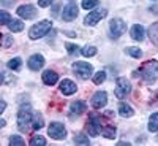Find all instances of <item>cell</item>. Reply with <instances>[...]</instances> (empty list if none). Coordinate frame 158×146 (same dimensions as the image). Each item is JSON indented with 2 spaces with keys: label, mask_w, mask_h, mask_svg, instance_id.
<instances>
[{
  "label": "cell",
  "mask_w": 158,
  "mask_h": 146,
  "mask_svg": "<svg viewBox=\"0 0 158 146\" xmlns=\"http://www.w3.org/2000/svg\"><path fill=\"white\" fill-rule=\"evenodd\" d=\"M98 5V0H82V8L84 10H92Z\"/></svg>",
  "instance_id": "31"
},
{
  "label": "cell",
  "mask_w": 158,
  "mask_h": 146,
  "mask_svg": "<svg viewBox=\"0 0 158 146\" xmlns=\"http://www.w3.org/2000/svg\"><path fill=\"white\" fill-rule=\"evenodd\" d=\"M74 143L85 146V144H89V138H87L84 134H77V135H74Z\"/></svg>",
  "instance_id": "28"
},
{
  "label": "cell",
  "mask_w": 158,
  "mask_h": 146,
  "mask_svg": "<svg viewBox=\"0 0 158 146\" xmlns=\"http://www.w3.org/2000/svg\"><path fill=\"white\" fill-rule=\"evenodd\" d=\"M54 0H38V5L41 7V8H46V7H49Z\"/></svg>",
  "instance_id": "35"
},
{
  "label": "cell",
  "mask_w": 158,
  "mask_h": 146,
  "mask_svg": "<svg viewBox=\"0 0 158 146\" xmlns=\"http://www.w3.org/2000/svg\"><path fill=\"white\" fill-rule=\"evenodd\" d=\"M27 65H29L30 70L36 72V70H40V69H43V65H44V57H43L41 54H33V56L29 57Z\"/></svg>",
  "instance_id": "13"
},
{
  "label": "cell",
  "mask_w": 158,
  "mask_h": 146,
  "mask_svg": "<svg viewBox=\"0 0 158 146\" xmlns=\"http://www.w3.org/2000/svg\"><path fill=\"white\" fill-rule=\"evenodd\" d=\"M106 103H108V94H106V92H103V91L95 92L94 97H92V107L97 108V110L98 108H103Z\"/></svg>",
  "instance_id": "11"
},
{
  "label": "cell",
  "mask_w": 158,
  "mask_h": 146,
  "mask_svg": "<svg viewBox=\"0 0 158 146\" xmlns=\"http://www.w3.org/2000/svg\"><path fill=\"white\" fill-rule=\"evenodd\" d=\"M149 38L155 46H158V22H153L149 27Z\"/></svg>",
  "instance_id": "18"
},
{
  "label": "cell",
  "mask_w": 158,
  "mask_h": 146,
  "mask_svg": "<svg viewBox=\"0 0 158 146\" xmlns=\"http://www.w3.org/2000/svg\"><path fill=\"white\" fill-rule=\"evenodd\" d=\"M57 81H59V75L54 70H46L43 73V83L46 86H54V84H57Z\"/></svg>",
  "instance_id": "16"
},
{
  "label": "cell",
  "mask_w": 158,
  "mask_h": 146,
  "mask_svg": "<svg viewBox=\"0 0 158 146\" xmlns=\"http://www.w3.org/2000/svg\"><path fill=\"white\" fill-rule=\"evenodd\" d=\"M81 54H82L84 57H94V56L97 54V48L92 46V45H87V46H84V48L81 49Z\"/></svg>",
  "instance_id": "22"
},
{
  "label": "cell",
  "mask_w": 158,
  "mask_h": 146,
  "mask_svg": "<svg viewBox=\"0 0 158 146\" xmlns=\"http://www.w3.org/2000/svg\"><path fill=\"white\" fill-rule=\"evenodd\" d=\"M52 27V22L51 21H40L38 24H35L33 27L29 32L30 40H38V38H43Z\"/></svg>",
  "instance_id": "3"
},
{
  "label": "cell",
  "mask_w": 158,
  "mask_h": 146,
  "mask_svg": "<svg viewBox=\"0 0 158 146\" xmlns=\"http://www.w3.org/2000/svg\"><path fill=\"white\" fill-rule=\"evenodd\" d=\"M13 37L11 35H3V48H10L11 45H13Z\"/></svg>",
  "instance_id": "34"
},
{
  "label": "cell",
  "mask_w": 158,
  "mask_h": 146,
  "mask_svg": "<svg viewBox=\"0 0 158 146\" xmlns=\"http://www.w3.org/2000/svg\"><path fill=\"white\" fill-rule=\"evenodd\" d=\"M8 27H10V30H11V32H21V30L24 29V24H22V21L11 19V21H10V24H8Z\"/></svg>",
  "instance_id": "21"
},
{
  "label": "cell",
  "mask_w": 158,
  "mask_h": 146,
  "mask_svg": "<svg viewBox=\"0 0 158 146\" xmlns=\"http://www.w3.org/2000/svg\"><path fill=\"white\" fill-rule=\"evenodd\" d=\"M65 46H67V51H68V54H77V52H79V48L76 46V45H73V43H67V45H65Z\"/></svg>",
  "instance_id": "33"
},
{
  "label": "cell",
  "mask_w": 158,
  "mask_h": 146,
  "mask_svg": "<svg viewBox=\"0 0 158 146\" xmlns=\"http://www.w3.org/2000/svg\"><path fill=\"white\" fill-rule=\"evenodd\" d=\"M131 92V84L127 78H117L115 81V97L123 100L128 94Z\"/></svg>",
  "instance_id": "5"
},
{
  "label": "cell",
  "mask_w": 158,
  "mask_h": 146,
  "mask_svg": "<svg viewBox=\"0 0 158 146\" xmlns=\"http://www.w3.org/2000/svg\"><path fill=\"white\" fill-rule=\"evenodd\" d=\"M130 35L133 40H136V42H142L144 37H146V29H144L141 24H135L133 27L130 29Z\"/></svg>",
  "instance_id": "15"
},
{
  "label": "cell",
  "mask_w": 158,
  "mask_h": 146,
  "mask_svg": "<svg viewBox=\"0 0 158 146\" xmlns=\"http://www.w3.org/2000/svg\"><path fill=\"white\" fill-rule=\"evenodd\" d=\"M106 15H108V10H106V8H98V10H95V11H90L89 16L84 19V24L89 25V27H94V25H97Z\"/></svg>",
  "instance_id": "7"
},
{
  "label": "cell",
  "mask_w": 158,
  "mask_h": 146,
  "mask_svg": "<svg viewBox=\"0 0 158 146\" xmlns=\"http://www.w3.org/2000/svg\"><path fill=\"white\" fill-rule=\"evenodd\" d=\"M77 13H79V8L76 3H68L67 7L63 8V13H62V19L63 21H74L76 16H77Z\"/></svg>",
  "instance_id": "10"
},
{
  "label": "cell",
  "mask_w": 158,
  "mask_h": 146,
  "mask_svg": "<svg viewBox=\"0 0 158 146\" xmlns=\"http://www.w3.org/2000/svg\"><path fill=\"white\" fill-rule=\"evenodd\" d=\"M125 52L127 54H130L131 57H135V59H139L142 56V51L136 46H130V48H125Z\"/></svg>",
  "instance_id": "24"
},
{
  "label": "cell",
  "mask_w": 158,
  "mask_h": 146,
  "mask_svg": "<svg viewBox=\"0 0 158 146\" xmlns=\"http://www.w3.org/2000/svg\"><path fill=\"white\" fill-rule=\"evenodd\" d=\"M32 119L33 114L30 113L29 107H22L18 113V129L22 132V134H27L32 127Z\"/></svg>",
  "instance_id": "1"
},
{
  "label": "cell",
  "mask_w": 158,
  "mask_h": 146,
  "mask_svg": "<svg viewBox=\"0 0 158 146\" xmlns=\"http://www.w3.org/2000/svg\"><path fill=\"white\" fill-rule=\"evenodd\" d=\"M10 144H11V146H22V144H25V141H24L21 137H18V135H13V137L10 138Z\"/></svg>",
  "instance_id": "32"
},
{
  "label": "cell",
  "mask_w": 158,
  "mask_h": 146,
  "mask_svg": "<svg viewBox=\"0 0 158 146\" xmlns=\"http://www.w3.org/2000/svg\"><path fill=\"white\" fill-rule=\"evenodd\" d=\"M127 30V24L123 19L120 18H114L111 22H109V35L112 38H118L120 35H123Z\"/></svg>",
  "instance_id": "6"
},
{
  "label": "cell",
  "mask_w": 158,
  "mask_h": 146,
  "mask_svg": "<svg viewBox=\"0 0 158 146\" xmlns=\"http://www.w3.org/2000/svg\"><path fill=\"white\" fill-rule=\"evenodd\" d=\"M76 91H77V86L71 81V79H63L60 83V92L63 95H73Z\"/></svg>",
  "instance_id": "14"
},
{
  "label": "cell",
  "mask_w": 158,
  "mask_h": 146,
  "mask_svg": "<svg viewBox=\"0 0 158 146\" xmlns=\"http://www.w3.org/2000/svg\"><path fill=\"white\" fill-rule=\"evenodd\" d=\"M21 65H22V60H21L19 57H15V59H11V60L8 62V69H10V70H19Z\"/></svg>",
  "instance_id": "27"
},
{
  "label": "cell",
  "mask_w": 158,
  "mask_h": 146,
  "mask_svg": "<svg viewBox=\"0 0 158 146\" xmlns=\"http://www.w3.org/2000/svg\"><path fill=\"white\" fill-rule=\"evenodd\" d=\"M18 16H21L22 19H32L36 16V8L33 5H22L18 8Z\"/></svg>",
  "instance_id": "12"
},
{
  "label": "cell",
  "mask_w": 158,
  "mask_h": 146,
  "mask_svg": "<svg viewBox=\"0 0 158 146\" xmlns=\"http://www.w3.org/2000/svg\"><path fill=\"white\" fill-rule=\"evenodd\" d=\"M48 135L54 140H63L67 137V129H65V126L60 124V122H52L48 127Z\"/></svg>",
  "instance_id": "8"
},
{
  "label": "cell",
  "mask_w": 158,
  "mask_h": 146,
  "mask_svg": "<svg viewBox=\"0 0 158 146\" xmlns=\"http://www.w3.org/2000/svg\"><path fill=\"white\" fill-rule=\"evenodd\" d=\"M71 113L73 114H81V113H84L85 111V108H87V105L82 102V100H76V102H73L71 103Z\"/></svg>",
  "instance_id": "17"
},
{
  "label": "cell",
  "mask_w": 158,
  "mask_h": 146,
  "mask_svg": "<svg viewBox=\"0 0 158 146\" xmlns=\"http://www.w3.org/2000/svg\"><path fill=\"white\" fill-rule=\"evenodd\" d=\"M149 130L150 132H158V113H153L149 119Z\"/></svg>",
  "instance_id": "23"
},
{
  "label": "cell",
  "mask_w": 158,
  "mask_h": 146,
  "mask_svg": "<svg viewBox=\"0 0 158 146\" xmlns=\"http://www.w3.org/2000/svg\"><path fill=\"white\" fill-rule=\"evenodd\" d=\"M0 105H2V107H0V113H3V111H5V108H6V103H5V102H2Z\"/></svg>",
  "instance_id": "36"
},
{
  "label": "cell",
  "mask_w": 158,
  "mask_h": 146,
  "mask_svg": "<svg viewBox=\"0 0 158 146\" xmlns=\"http://www.w3.org/2000/svg\"><path fill=\"white\" fill-rule=\"evenodd\" d=\"M101 117L100 116H92L89 119V124H87V134L90 137H98L101 134Z\"/></svg>",
  "instance_id": "9"
},
{
  "label": "cell",
  "mask_w": 158,
  "mask_h": 146,
  "mask_svg": "<svg viewBox=\"0 0 158 146\" xmlns=\"http://www.w3.org/2000/svg\"><path fill=\"white\" fill-rule=\"evenodd\" d=\"M118 113H120L122 117H131L135 114V110L131 108L130 105H127V103H120L118 105Z\"/></svg>",
  "instance_id": "19"
},
{
  "label": "cell",
  "mask_w": 158,
  "mask_h": 146,
  "mask_svg": "<svg viewBox=\"0 0 158 146\" xmlns=\"http://www.w3.org/2000/svg\"><path fill=\"white\" fill-rule=\"evenodd\" d=\"M29 144H32V146H44V144H48V143H46V138H44V137H41V135H35V137L30 140Z\"/></svg>",
  "instance_id": "26"
},
{
  "label": "cell",
  "mask_w": 158,
  "mask_h": 146,
  "mask_svg": "<svg viewBox=\"0 0 158 146\" xmlns=\"http://www.w3.org/2000/svg\"><path fill=\"white\" fill-rule=\"evenodd\" d=\"M104 81H106V73H104V72H98L94 76V84H101Z\"/></svg>",
  "instance_id": "30"
},
{
  "label": "cell",
  "mask_w": 158,
  "mask_h": 146,
  "mask_svg": "<svg viewBox=\"0 0 158 146\" xmlns=\"http://www.w3.org/2000/svg\"><path fill=\"white\" fill-rule=\"evenodd\" d=\"M43 126H44V121H43L41 114H40V113H33V119H32V127H33L35 130H38V129H41Z\"/></svg>",
  "instance_id": "20"
},
{
  "label": "cell",
  "mask_w": 158,
  "mask_h": 146,
  "mask_svg": "<svg viewBox=\"0 0 158 146\" xmlns=\"http://www.w3.org/2000/svg\"><path fill=\"white\" fill-rule=\"evenodd\" d=\"M115 129L114 127H106V129H103L101 130V135L104 137V138H108V140H114L115 138Z\"/></svg>",
  "instance_id": "25"
},
{
  "label": "cell",
  "mask_w": 158,
  "mask_h": 146,
  "mask_svg": "<svg viewBox=\"0 0 158 146\" xmlns=\"http://www.w3.org/2000/svg\"><path fill=\"white\" fill-rule=\"evenodd\" d=\"M10 21H11L10 13H6L5 10L0 11V24H2V25H6V24H10Z\"/></svg>",
  "instance_id": "29"
},
{
  "label": "cell",
  "mask_w": 158,
  "mask_h": 146,
  "mask_svg": "<svg viewBox=\"0 0 158 146\" xmlns=\"http://www.w3.org/2000/svg\"><path fill=\"white\" fill-rule=\"evenodd\" d=\"M141 76L142 79H146V81H155L158 79V60H149L142 65L141 69Z\"/></svg>",
  "instance_id": "2"
},
{
  "label": "cell",
  "mask_w": 158,
  "mask_h": 146,
  "mask_svg": "<svg viewBox=\"0 0 158 146\" xmlns=\"http://www.w3.org/2000/svg\"><path fill=\"white\" fill-rule=\"evenodd\" d=\"M73 70H74V75L81 79H89L92 73H94V67L89 62H76L73 65Z\"/></svg>",
  "instance_id": "4"
}]
</instances>
